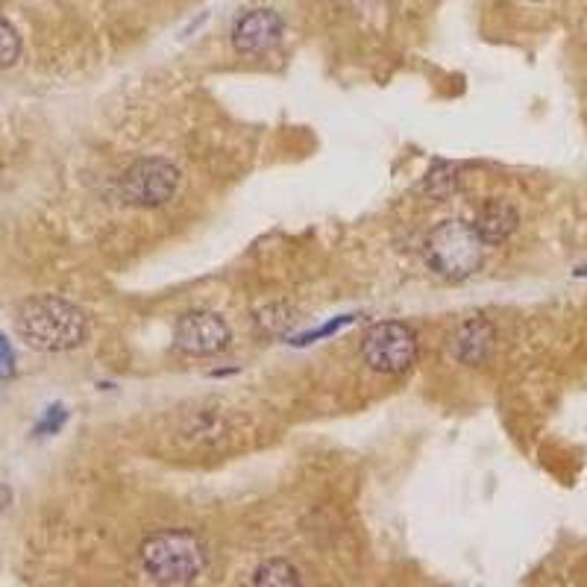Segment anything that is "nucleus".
<instances>
[{"label":"nucleus","mask_w":587,"mask_h":587,"mask_svg":"<svg viewBox=\"0 0 587 587\" xmlns=\"http://www.w3.org/2000/svg\"><path fill=\"white\" fill-rule=\"evenodd\" d=\"M165 429L159 432V441L168 444V450L182 458H221L226 452H235L244 441L256 438L250 429L247 414L241 408L226 403H191L185 408H174L165 414Z\"/></svg>","instance_id":"nucleus-1"},{"label":"nucleus","mask_w":587,"mask_h":587,"mask_svg":"<svg viewBox=\"0 0 587 587\" xmlns=\"http://www.w3.org/2000/svg\"><path fill=\"white\" fill-rule=\"evenodd\" d=\"M18 335L42 353H65L86 341L89 323L86 315L59 297H33L27 300L15 317Z\"/></svg>","instance_id":"nucleus-2"},{"label":"nucleus","mask_w":587,"mask_h":587,"mask_svg":"<svg viewBox=\"0 0 587 587\" xmlns=\"http://www.w3.org/2000/svg\"><path fill=\"white\" fill-rule=\"evenodd\" d=\"M141 564L159 585H191L206 570V546L185 529H168L141 543Z\"/></svg>","instance_id":"nucleus-3"},{"label":"nucleus","mask_w":587,"mask_h":587,"mask_svg":"<svg viewBox=\"0 0 587 587\" xmlns=\"http://www.w3.org/2000/svg\"><path fill=\"white\" fill-rule=\"evenodd\" d=\"M482 238L464 221H447L435 226L426 238V262L429 268L447 279H464L482 262Z\"/></svg>","instance_id":"nucleus-4"},{"label":"nucleus","mask_w":587,"mask_h":587,"mask_svg":"<svg viewBox=\"0 0 587 587\" xmlns=\"http://www.w3.org/2000/svg\"><path fill=\"white\" fill-rule=\"evenodd\" d=\"M180 188V171L168 159H138L118 180V194L127 206L153 209L168 203Z\"/></svg>","instance_id":"nucleus-5"},{"label":"nucleus","mask_w":587,"mask_h":587,"mask_svg":"<svg viewBox=\"0 0 587 587\" xmlns=\"http://www.w3.org/2000/svg\"><path fill=\"white\" fill-rule=\"evenodd\" d=\"M362 356L376 373H406L417 362V335L397 320L376 323L364 335Z\"/></svg>","instance_id":"nucleus-6"},{"label":"nucleus","mask_w":587,"mask_h":587,"mask_svg":"<svg viewBox=\"0 0 587 587\" xmlns=\"http://www.w3.org/2000/svg\"><path fill=\"white\" fill-rule=\"evenodd\" d=\"M229 326L215 312H188L177 320L174 344L185 356H215L229 344Z\"/></svg>","instance_id":"nucleus-7"},{"label":"nucleus","mask_w":587,"mask_h":587,"mask_svg":"<svg viewBox=\"0 0 587 587\" xmlns=\"http://www.w3.org/2000/svg\"><path fill=\"white\" fill-rule=\"evenodd\" d=\"M282 36V18L273 9H253L241 15L232 27V45L241 53L271 50Z\"/></svg>","instance_id":"nucleus-8"},{"label":"nucleus","mask_w":587,"mask_h":587,"mask_svg":"<svg viewBox=\"0 0 587 587\" xmlns=\"http://www.w3.org/2000/svg\"><path fill=\"white\" fill-rule=\"evenodd\" d=\"M473 229L482 238V244H488V247L502 244L517 229V212L505 200H485L476 221H473Z\"/></svg>","instance_id":"nucleus-9"},{"label":"nucleus","mask_w":587,"mask_h":587,"mask_svg":"<svg viewBox=\"0 0 587 587\" xmlns=\"http://www.w3.org/2000/svg\"><path fill=\"white\" fill-rule=\"evenodd\" d=\"M494 350V326L488 320H470L455 335V356L464 364H482Z\"/></svg>","instance_id":"nucleus-10"},{"label":"nucleus","mask_w":587,"mask_h":587,"mask_svg":"<svg viewBox=\"0 0 587 587\" xmlns=\"http://www.w3.org/2000/svg\"><path fill=\"white\" fill-rule=\"evenodd\" d=\"M253 585H300V573H297V567H291L288 561H279V558H276V561H265V564L253 573Z\"/></svg>","instance_id":"nucleus-11"},{"label":"nucleus","mask_w":587,"mask_h":587,"mask_svg":"<svg viewBox=\"0 0 587 587\" xmlns=\"http://www.w3.org/2000/svg\"><path fill=\"white\" fill-rule=\"evenodd\" d=\"M18 56H21V39H18L15 27L6 18H0V68L15 65Z\"/></svg>","instance_id":"nucleus-12"},{"label":"nucleus","mask_w":587,"mask_h":587,"mask_svg":"<svg viewBox=\"0 0 587 587\" xmlns=\"http://www.w3.org/2000/svg\"><path fill=\"white\" fill-rule=\"evenodd\" d=\"M259 326L268 332V335H279L291 326V309L288 306H268L265 312H259Z\"/></svg>","instance_id":"nucleus-13"},{"label":"nucleus","mask_w":587,"mask_h":587,"mask_svg":"<svg viewBox=\"0 0 587 587\" xmlns=\"http://www.w3.org/2000/svg\"><path fill=\"white\" fill-rule=\"evenodd\" d=\"M65 408L62 406H50L47 408V414L42 417V423L36 426V435H53V432H59L62 429V423H65Z\"/></svg>","instance_id":"nucleus-14"},{"label":"nucleus","mask_w":587,"mask_h":587,"mask_svg":"<svg viewBox=\"0 0 587 587\" xmlns=\"http://www.w3.org/2000/svg\"><path fill=\"white\" fill-rule=\"evenodd\" d=\"M15 373V353L9 347V341L0 335V379H9Z\"/></svg>","instance_id":"nucleus-15"},{"label":"nucleus","mask_w":587,"mask_h":587,"mask_svg":"<svg viewBox=\"0 0 587 587\" xmlns=\"http://www.w3.org/2000/svg\"><path fill=\"white\" fill-rule=\"evenodd\" d=\"M350 320H353L350 315L341 317V320H332V323H326L323 329H317V332H309V335H303V338H300L297 344H312V341H317V338H323V335H332V332H338L341 326H347Z\"/></svg>","instance_id":"nucleus-16"}]
</instances>
